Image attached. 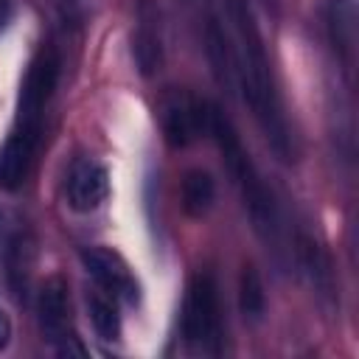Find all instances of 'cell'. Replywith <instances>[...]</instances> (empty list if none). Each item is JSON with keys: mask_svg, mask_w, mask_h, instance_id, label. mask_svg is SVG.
<instances>
[{"mask_svg": "<svg viewBox=\"0 0 359 359\" xmlns=\"http://www.w3.org/2000/svg\"><path fill=\"white\" fill-rule=\"evenodd\" d=\"M208 59L213 65V76H216L219 87L230 93L236 87V76L238 73L233 67V50L227 45V36H224V31L219 28L216 20L208 22Z\"/></svg>", "mask_w": 359, "mask_h": 359, "instance_id": "obj_12", "label": "cell"}, {"mask_svg": "<svg viewBox=\"0 0 359 359\" xmlns=\"http://www.w3.org/2000/svg\"><path fill=\"white\" fill-rule=\"evenodd\" d=\"M81 264L107 292L123 297L126 303H137V280L132 278L126 261L115 250H109V247H90V250L81 252Z\"/></svg>", "mask_w": 359, "mask_h": 359, "instance_id": "obj_6", "label": "cell"}, {"mask_svg": "<svg viewBox=\"0 0 359 359\" xmlns=\"http://www.w3.org/2000/svg\"><path fill=\"white\" fill-rule=\"evenodd\" d=\"M87 311H90V323L95 328V334L107 342L121 339V314L115 309V303L104 294H90L87 297Z\"/></svg>", "mask_w": 359, "mask_h": 359, "instance_id": "obj_14", "label": "cell"}, {"mask_svg": "<svg viewBox=\"0 0 359 359\" xmlns=\"http://www.w3.org/2000/svg\"><path fill=\"white\" fill-rule=\"evenodd\" d=\"M238 306L241 314L247 320H261L264 309H266V294H264V283L255 266H244L241 269V280H238Z\"/></svg>", "mask_w": 359, "mask_h": 359, "instance_id": "obj_15", "label": "cell"}, {"mask_svg": "<svg viewBox=\"0 0 359 359\" xmlns=\"http://www.w3.org/2000/svg\"><path fill=\"white\" fill-rule=\"evenodd\" d=\"M353 20H356L353 0H334L331 3V14H328L331 39L345 53V59H351V50H353V31H356V22Z\"/></svg>", "mask_w": 359, "mask_h": 359, "instance_id": "obj_13", "label": "cell"}, {"mask_svg": "<svg viewBox=\"0 0 359 359\" xmlns=\"http://www.w3.org/2000/svg\"><path fill=\"white\" fill-rule=\"evenodd\" d=\"M208 107L205 101L188 93H171L163 104V135L171 149H185L199 132H208Z\"/></svg>", "mask_w": 359, "mask_h": 359, "instance_id": "obj_5", "label": "cell"}, {"mask_svg": "<svg viewBox=\"0 0 359 359\" xmlns=\"http://www.w3.org/2000/svg\"><path fill=\"white\" fill-rule=\"evenodd\" d=\"M34 146H36V140L22 135V132H17V129L3 143V149H0V185L3 188L14 191V188L22 185V180L28 174V165H31Z\"/></svg>", "mask_w": 359, "mask_h": 359, "instance_id": "obj_10", "label": "cell"}, {"mask_svg": "<svg viewBox=\"0 0 359 359\" xmlns=\"http://www.w3.org/2000/svg\"><path fill=\"white\" fill-rule=\"evenodd\" d=\"M208 132L216 137L219 143V151L224 157V165L230 171V177L236 180L241 196H244V205L252 216V224L255 230L266 238V241H275V233H278V213H275V202L264 185V180L258 177L238 132L233 129L230 118L219 109V107H208Z\"/></svg>", "mask_w": 359, "mask_h": 359, "instance_id": "obj_2", "label": "cell"}, {"mask_svg": "<svg viewBox=\"0 0 359 359\" xmlns=\"http://www.w3.org/2000/svg\"><path fill=\"white\" fill-rule=\"evenodd\" d=\"M11 342V320L6 317V311H0V351H6Z\"/></svg>", "mask_w": 359, "mask_h": 359, "instance_id": "obj_16", "label": "cell"}, {"mask_svg": "<svg viewBox=\"0 0 359 359\" xmlns=\"http://www.w3.org/2000/svg\"><path fill=\"white\" fill-rule=\"evenodd\" d=\"M56 76H59V59L50 48L39 50L34 56V62L28 65V73L22 79L20 87V101H17V132L28 135L36 140L39 135V121H42V109L56 87Z\"/></svg>", "mask_w": 359, "mask_h": 359, "instance_id": "obj_4", "label": "cell"}, {"mask_svg": "<svg viewBox=\"0 0 359 359\" xmlns=\"http://www.w3.org/2000/svg\"><path fill=\"white\" fill-rule=\"evenodd\" d=\"M182 337L208 353H219L222 348V317H219V294L210 275H196L188 286L182 306Z\"/></svg>", "mask_w": 359, "mask_h": 359, "instance_id": "obj_3", "label": "cell"}, {"mask_svg": "<svg viewBox=\"0 0 359 359\" xmlns=\"http://www.w3.org/2000/svg\"><path fill=\"white\" fill-rule=\"evenodd\" d=\"M109 194V174L95 160H79L67 177V202L79 213H90L101 208Z\"/></svg>", "mask_w": 359, "mask_h": 359, "instance_id": "obj_7", "label": "cell"}, {"mask_svg": "<svg viewBox=\"0 0 359 359\" xmlns=\"http://www.w3.org/2000/svg\"><path fill=\"white\" fill-rule=\"evenodd\" d=\"M8 14H11V3L8 0H0V28L8 22Z\"/></svg>", "mask_w": 359, "mask_h": 359, "instance_id": "obj_17", "label": "cell"}, {"mask_svg": "<svg viewBox=\"0 0 359 359\" xmlns=\"http://www.w3.org/2000/svg\"><path fill=\"white\" fill-rule=\"evenodd\" d=\"M67 314H70L67 283L62 278H50L39 292V325H42L45 339H50L53 345H59L65 337H70Z\"/></svg>", "mask_w": 359, "mask_h": 359, "instance_id": "obj_9", "label": "cell"}, {"mask_svg": "<svg viewBox=\"0 0 359 359\" xmlns=\"http://www.w3.org/2000/svg\"><path fill=\"white\" fill-rule=\"evenodd\" d=\"M230 14L236 22V34H238V79L244 87V98L250 104V109L255 112L269 146L278 151V157L289 160L292 157V146H289V132H286V121L280 112V101L272 84V73H269V59L258 34V25L250 14L247 0H230Z\"/></svg>", "mask_w": 359, "mask_h": 359, "instance_id": "obj_1", "label": "cell"}, {"mask_svg": "<svg viewBox=\"0 0 359 359\" xmlns=\"http://www.w3.org/2000/svg\"><path fill=\"white\" fill-rule=\"evenodd\" d=\"M213 196H216V182L208 171L194 168L182 177V210H185V216H191V219L205 216L213 205Z\"/></svg>", "mask_w": 359, "mask_h": 359, "instance_id": "obj_11", "label": "cell"}, {"mask_svg": "<svg viewBox=\"0 0 359 359\" xmlns=\"http://www.w3.org/2000/svg\"><path fill=\"white\" fill-rule=\"evenodd\" d=\"M132 56L140 70V76H154L163 67V36H160V17L157 8L143 3L140 6V22L132 36Z\"/></svg>", "mask_w": 359, "mask_h": 359, "instance_id": "obj_8", "label": "cell"}]
</instances>
